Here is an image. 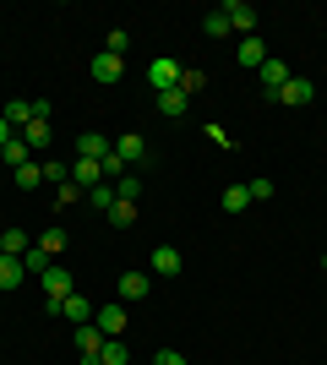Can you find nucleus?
<instances>
[{
  "label": "nucleus",
  "instance_id": "39",
  "mask_svg": "<svg viewBox=\"0 0 327 365\" xmlns=\"http://www.w3.org/2000/svg\"><path fill=\"white\" fill-rule=\"evenodd\" d=\"M0 257H6V251H0Z\"/></svg>",
  "mask_w": 327,
  "mask_h": 365
},
{
  "label": "nucleus",
  "instance_id": "34",
  "mask_svg": "<svg viewBox=\"0 0 327 365\" xmlns=\"http://www.w3.org/2000/svg\"><path fill=\"white\" fill-rule=\"evenodd\" d=\"M125 44H131V38H125L120 28H115V33H109V38H104V49H109V55H125Z\"/></svg>",
  "mask_w": 327,
  "mask_h": 365
},
{
  "label": "nucleus",
  "instance_id": "7",
  "mask_svg": "<svg viewBox=\"0 0 327 365\" xmlns=\"http://www.w3.org/2000/svg\"><path fill=\"white\" fill-rule=\"evenodd\" d=\"M234 61L246 66V71H262V66H267V49H262V38H256V33H251V38H240V44H234Z\"/></svg>",
  "mask_w": 327,
  "mask_h": 365
},
{
  "label": "nucleus",
  "instance_id": "37",
  "mask_svg": "<svg viewBox=\"0 0 327 365\" xmlns=\"http://www.w3.org/2000/svg\"><path fill=\"white\" fill-rule=\"evenodd\" d=\"M16 137V131H11V125H6V115H0V148H6V142H11Z\"/></svg>",
  "mask_w": 327,
  "mask_h": 365
},
{
  "label": "nucleus",
  "instance_id": "29",
  "mask_svg": "<svg viewBox=\"0 0 327 365\" xmlns=\"http://www.w3.org/2000/svg\"><path fill=\"white\" fill-rule=\"evenodd\" d=\"M202 82H207L202 71H191V66H180V93H186V98H191V93H202Z\"/></svg>",
  "mask_w": 327,
  "mask_h": 365
},
{
  "label": "nucleus",
  "instance_id": "13",
  "mask_svg": "<svg viewBox=\"0 0 327 365\" xmlns=\"http://www.w3.org/2000/svg\"><path fill=\"white\" fill-rule=\"evenodd\" d=\"M115 158H120V164H142V158H147V137H137V131H125V137L115 142Z\"/></svg>",
  "mask_w": 327,
  "mask_h": 365
},
{
  "label": "nucleus",
  "instance_id": "6",
  "mask_svg": "<svg viewBox=\"0 0 327 365\" xmlns=\"http://www.w3.org/2000/svg\"><path fill=\"white\" fill-rule=\"evenodd\" d=\"M93 327L104 338H120L125 333V305H98V311H93Z\"/></svg>",
  "mask_w": 327,
  "mask_h": 365
},
{
  "label": "nucleus",
  "instance_id": "38",
  "mask_svg": "<svg viewBox=\"0 0 327 365\" xmlns=\"http://www.w3.org/2000/svg\"><path fill=\"white\" fill-rule=\"evenodd\" d=\"M322 267H327V257H322Z\"/></svg>",
  "mask_w": 327,
  "mask_h": 365
},
{
  "label": "nucleus",
  "instance_id": "20",
  "mask_svg": "<svg viewBox=\"0 0 327 365\" xmlns=\"http://www.w3.org/2000/svg\"><path fill=\"white\" fill-rule=\"evenodd\" d=\"M158 109H164V115L175 120V115H186V109H191V98H186L180 88H170V93H158Z\"/></svg>",
  "mask_w": 327,
  "mask_h": 365
},
{
  "label": "nucleus",
  "instance_id": "11",
  "mask_svg": "<svg viewBox=\"0 0 327 365\" xmlns=\"http://www.w3.org/2000/svg\"><path fill=\"white\" fill-rule=\"evenodd\" d=\"M311 98H316V88L306 82V76H289V82H284V93H279V104H289V109L311 104Z\"/></svg>",
  "mask_w": 327,
  "mask_h": 365
},
{
  "label": "nucleus",
  "instance_id": "17",
  "mask_svg": "<svg viewBox=\"0 0 327 365\" xmlns=\"http://www.w3.org/2000/svg\"><path fill=\"white\" fill-rule=\"evenodd\" d=\"M28 278V267H22V257H0V289H16Z\"/></svg>",
  "mask_w": 327,
  "mask_h": 365
},
{
  "label": "nucleus",
  "instance_id": "10",
  "mask_svg": "<svg viewBox=\"0 0 327 365\" xmlns=\"http://www.w3.org/2000/svg\"><path fill=\"white\" fill-rule=\"evenodd\" d=\"M109 153H115V142L98 137V131H82V137H77V158H98V164H104Z\"/></svg>",
  "mask_w": 327,
  "mask_h": 365
},
{
  "label": "nucleus",
  "instance_id": "15",
  "mask_svg": "<svg viewBox=\"0 0 327 365\" xmlns=\"http://www.w3.org/2000/svg\"><path fill=\"white\" fill-rule=\"evenodd\" d=\"M147 273H120V300H147Z\"/></svg>",
  "mask_w": 327,
  "mask_h": 365
},
{
  "label": "nucleus",
  "instance_id": "4",
  "mask_svg": "<svg viewBox=\"0 0 327 365\" xmlns=\"http://www.w3.org/2000/svg\"><path fill=\"white\" fill-rule=\"evenodd\" d=\"M120 76H125V61H120V55H109V49H104V55H93V82H98V88H115Z\"/></svg>",
  "mask_w": 327,
  "mask_h": 365
},
{
  "label": "nucleus",
  "instance_id": "21",
  "mask_svg": "<svg viewBox=\"0 0 327 365\" xmlns=\"http://www.w3.org/2000/svg\"><path fill=\"white\" fill-rule=\"evenodd\" d=\"M77 349L82 354H98V349H104V333H98L93 322H82V327H77Z\"/></svg>",
  "mask_w": 327,
  "mask_h": 365
},
{
  "label": "nucleus",
  "instance_id": "33",
  "mask_svg": "<svg viewBox=\"0 0 327 365\" xmlns=\"http://www.w3.org/2000/svg\"><path fill=\"white\" fill-rule=\"evenodd\" d=\"M246 191H251V202H267V197H273V191H279V185H273V180H251Z\"/></svg>",
  "mask_w": 327,
  "mask_h": 365
},
{
  "label": "nucleus",
  "instance_id": "27",
  "mask_svg": "<svg viewBox=\"0 0 327 365\" xmlns=\"http://www.w3.org/2000/svg\"><path fill=\"white\" fill-rule=\"evenodd\" d=\"M11 180L22 185V191H33V185H44V169H38V164H22V169H11Z\"/></svg>",
  "mask_w": 327,
  "mask_h": 365
},
{
  "label": "nucleus",
  "instance_id": "16",
  "mask_svg": "<svg viewBox=\"0 0 327 365\" xmlns=\"http://www.w3.org/2000/svg\"><path fill=\"white\" fill-rule=\"evenodd\" d=\"M0 251H6V257H28V251H33L28 229H6V235H0Z\"/></svg>",
  "mask_w": 327,
  "mask_h": 365
},
{
  "label": "nucleus",
  "instance_id": "9",
  "mask_svg": "<svg viewBox=\"0 0 327 365\" xmlns=\"http://www.w3.org/2000/svg\"><path fill=\"white\" fill-rule=\"evenodd\" d=\"M256 76H262V93H267V98H279V93H284V82H289L295 71H289L284 61H267V66H262Z\"/></svg>",
  "mask_w": 327,
  "mask_h": 365
},
{
  "label": "nucleus",
  "instance_id": "5",
  "mask_svg": "<svg viewBox=\"0 0 327 365\" xmlns=\"http://www.w3.org/2000/svg\"><path fill=\"white\" fill-rule=\"evenodd\" d=\"M38 284H44V300H66V294H77V278L66 273V267H49Z\"/></svg>",
  "mask_w": 327,
  "mask_h": 365
},
{
  "label": "nucleus",
  "instance_id": "22",
  "mask_svg": "<svg viewBox=\"0 0 327 365\" xmlns=\"http://www.w3.org/2000/svg\"><path fill=\"white\" fill-rule=\"evenodd\" d=\"M109 224H115V229H131V224H137V202H115V207H109Z\"/></svg>",
  "mask_w": 327,
  "mask_h": 365
},
{
  "label": "nucleus",
  "instance_id": "36",
  "mask_svg": "<svg viewBox=\"0 0 327 365\" xmlns=\"http://www.w3.org/2000/svg\"><path fill=\"white\" fill-rule=\"evenodd\" d=\"M77 197H82V191H77V185H71V180H66L61 191H55V202H61V207H71V202H77Z\"/></svg>",
  "mask_w": 327,
  "mask_h": 365
},
{
  "label": "nucleus",
  "instance_id": "8",
  "mask_svg": "<svg viewBox=\"0 0 327 365\" xmlns=\"http://www.w3.org/2000/svg\"><path fill=\"white\" fill-rule=\"evenodd\" d=\"M71 185H77V191H93V185H104V164H98V158H77V169H71Z\"/></svg>",
  "mask_w": 327,
  "mask_h": 365
},
{
  "label": "nucleus",
  "instance_id": "3",
  "mask_svg": "<svg viewBox=\"0 0 327 365\" xmlns=\"http://www.w3.org/2000/svg\"><path fill=\"white\" fill-rule=\"evenodd\" d=\"M147 88H153V93L180 88V61H153V66H147Z\"/></svg>",
  "mask_w": 327,
  "mask_h": 365
},
{
  "label": "nucleus",
  "instance_id": "18",
  "mask_svg": "<svg viewBox=\"0 0 327 365\" xmlns=\"http://www.w3.org/2000/svg\"><path fill=\"white\" fill-rule=\"evenodd\" d=\"M22 267H28V278H44V273H49V267H55V257H49L44 245H33L28 257H22Z\"/></svg>",
  "mask_w": 327,
  "mask_h": 365
},
{
  "label": "nucleus",
  "instance_id": "23",
  "mask_svg": "<svg viewBox=\"0 0 327 365\" xmlns=\"http://www.w3.org/2000/svg\"><path fill=\"white\" fill-rule=\"evenodd\" d=\"M88 202H93V207H98V213H109V207H115V202H120V191H115V185H93V191H88Z\"/></svg>",
  "mask_w": 327,
  "mask_h": 365
},
{
  "label": "nucleus",
  "instance_id": "26",
  "mask_svg": "<svg viewBox=\"0 0 327 365\" xmlns=\"http://www.w3.org/2000/svg\"><path fill=\"white\" fill-rule=\"evenodd\" d=\"M0 158H6L11 169H22V164H28V142H22V137H11L6 148H0Z\"/></svg>",
  "mask_w": 327,
  "mask_h": 365
},
{
  "label": "nucleus",
  "instance_id": "14",
  "mask_svg": "<svg viewBox=\"0 0 327 365\" xmlns=\"http://www.w3.org/2000/svg\"><path fill=\"white\" fill-rule=\"evenodd\" d=\"M0 115H6V125H11L16 137H22V125H28V120H33V98H11V104L0 109Z\"/></svg>",
  "mask_w": 327,
  "mask_h": 365
},
{
  "label": "nucleus",
  "instance_id": "2",
  "mask_svg": "<svg viewBox=\"0 0 327 365\" xmlns=\"http://www.w3.org/2000/svg\"><path fill=\"white\" fill-rule=\"evenodd\" d=\"M218 11L229 16V33H240V38H251V33H256V11H251L246 0H224Z\"/></svg>",
  "mask_w": 327,
  "mask_h": 365
},
{
  "label": "nucleus",
  "instance_id": "31",
  "mask_svg": "<svg viewBox=\"0 0 327 365\" xmlns=\"http://www.w3.org/2000/svg\"><path fill=\"white\" fill-rule=\"evenodd\" d=\"M115 191H120L125 202H137V197H142V180H137V175H120V180H115Z\"/></svg>",
  "mask_w": 327,
  "mask_h": 365
},
{
  "label": "nucleus",
  "instance_id": "25",
  "mask_svg": "<svg viewBox=\"0 0 327 365\" xmlns=\"http://www.w3.org/2000/svg\"><path fill=\"white\" fill-rule=\"evenodd\" d=\"M251 207V191L246 185H229V191H224V213H246Z\"/></svg>",
  "mask_w": 327,
  "mask_h": 365
},
{
  "label": "nucleus",
  "instance_id": "19",
  "mask_svg": "<svg viewBox=\"0 0 327 365\" xmlns=\"http://www.w3.org/2000/svg\"><path fill=\"white\" fill-rule=\"evenodd\" d=\"M98 365H131V349H125L120 338H104V349H98Z\"/></svg>",
  "mask_w": 327,
  "mask_h": 365
},
{
  "label": "nucleus",
  "instance_id": "35",
  "mask_svg": "<svg viewBox=\"0 0 327 365\" xmlns=\"http://www.w3.org/2000/svg\"><path fill=\"white\" fill-rule=\"evenodd\" d=\"M153 365H186V354H180V349H158Z\"/></svg>",
  "mask_w": 327,
  "mask_h": 365
},
{
  "label": "nucleus",
  "instance_id": "30",
  "mask_svg": "<svg viewBox=\"0 0 327 365\" xmlns=\"http://www.w3.org/2000/svg\"><path fill=\"white\" fill-rule=\"evenodd\" d=\"M38 245H44L49 257H61V251H66V229H44V240H38Z\"/></svg>",
  "mask_w": 327,
  "mask_h": 365
},
{
  "label": "nucleus",
  "instance_id": "28",
  "mask_svg": "<svg viewBox=\"0 0 327 365\" xmlns=\"http://www.w3.org/2000/svg\"><path fill=\"white\" fill-rule=\"evenodd\" d=\"M202 28H207V38H229V16H224V11H207Z\"/></svg>",
  "mask_w": 327,
  "mask_h": 365
},
{
  "label": "nucleus",
  "instance_id": "32",
  "mask_svg": "<svg viewBox=\"0 0 327 365\" xmlns=\"http://www.w3.org/2000/svg\"><path fill=\"white\" fill-rule=\"evenodd\" d=\"M38 169H44L49 185H66V180H71V169H66V164H38Z\"/></svg>",
  "mask_w": 327,
  "mask_h": 365
},
{
  "label": "nucleus",
  "instance_id": "1",
  "mask_svg": "<svg viewBox=\"0 0 327 365\" xmlns=\"http://www.w3.org/2000/svg\"><path fill=\"white\" fill-rule=\"evenodd\" d=\"M44 305H49V311H55V317L77 322V327H82V322H93V311H98V305L88 300V294H66V300H44Z\"/></svg>",
  "mask_w": 327,
  "mask_h": 365
},
{
  "label": "nucleus",
  "instance_id": "24",
  "mask_svg": "<svg viewBox=\"0 0 327 365\" xmlns=\"http://www.w3.org/2000/svg\"><path fill=\"white\" fill-rule=\"evenodd\" d=\"M22 142L28 148H49V120H28L22 125Z\"/></svg>",
  "mask_w": 327,
  "mask_h": 365
},
{
  "label": "nucleus",
  "instance_id": "12",
  "mask_svg": "<svg viewBox=\"0 0 327 365\" xmlns=\"http://www.w3.org/2000/svg\"><path fill=\"white\" fill-rule=\"evenodd\" d=\"M180 267H186V257H180L175 245H153V273H158V278H175Z\"/></svg>",
  "mask_w": 327,
  "mask_h": 365
}]
</instances>
